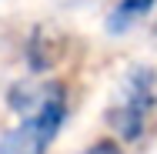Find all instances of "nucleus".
I'll list each match as a JSON object with an SVG mask.
<instances>
[{"mask_svg": "<svg viewBox=\"0 0 157 154\" xmlns=\"http://www.w3.org/2000/svg\"><path fill=\"white\" fill-rule=\"evenodd\" d=\"M20 124L0 134V154H47L67 121V91L57 81H30L10 91Z\"/></svg>", "mask_w": 157, "mask_h": 154, "instance_id": "obj_1", "label": "nucleus"}, {"mask_svg": "<svg viewBox=\"0 0 157 154\" xmlns=\"http://www.w3.org/2000/svg\"><path fill=\"white\" fill-rule=\"evenodd\" d=\"M154 111H157V70L134 67L114 91V101L107 107V127L121 141L134 144L144 137Z\"/></svg>", "mask_w": 157, "mask_h": 154, "instance_id": "obj_2", "label": "nucleus"}, {"mask_svg": "<svg viewBox=\"0 0 157 154\" xmlns=\"http://www.w3.org/2000/svg\"><path fill=\"white\" fill-rule=\"evenodd\" d=\"M157 0H117V7L110 10V17H107V30L110 34H124L130 30L137 20H144L151 10H154Z\"/></svg>", "mask_w": 157, "mask_h": 154, "instance_id": "obj_3", "label": "nucleus"}]
</instances>
